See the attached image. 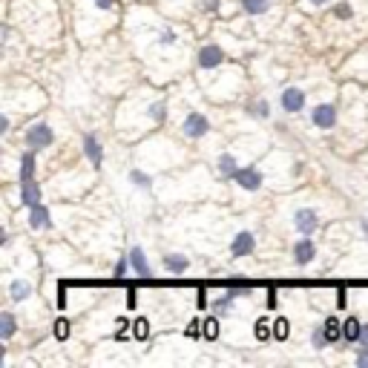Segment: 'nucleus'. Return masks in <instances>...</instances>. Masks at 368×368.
<instances>
[{
    "instance_id": "1",
    "label": "nucleus",
    "mask_w": 368,
    "mask_h": 368,
    "mask_svg": "<svg viewBox=\"0 0 368 368\" xmlns=\"http://www.w3.org/2000/svg\"><path fill=\"white\" fill-rule=\"evenodd\" d=\"M23 141L29 144V150H46V147L55 144V132L49 124H32L23 135Z\"/></svg>"
},
{
    "instance_id": "2",
    "label": "nucleus",
    "mask_w": 368,
    "mask_h": 368,
    "mask_svg": "<svg viewBox=\"0 0 368 368\" xmlns=\"http://www.w3.org/2000/svg\"><path fill=\"white\" fill-rule=\"evenodd\" d=\"M293 228H297V233H303V236H311V233L320 228V216H317V210L300 207L297 213H293Z\"/></svg>"
},
{
    "instance_id": "3",
    "label": "nucleus",
    "mask_w": 368,
    "mask_h": 368,
    "mask_svg": "<svg viewBox=\"0 0 368 368\" xmlns=\"http://www.w3.org/2000/svg\"><path fill=\"white\" fill-rule=\"evenodd\" d=\"M182 132H184L187 138H201V135H207V132H210V121H207V115H201V112H190V115L184 118V124H182Z\"/></svg>"
},
{
    "instance_id": "4",
    "label": "nucleus",
    "mask_w": 368,
    "mask_h": 368,
    "mask_svg": "<svg viewBox=\"0 0 368 368\" xmlns=\"http://www.w3.org/2000/svg\"><path fill=\"white\" fill-rule=\"evenodd\" d=\"M233 182H236L242 190H248V193H256V190L262 187V173H259L256 167H239V173L233 176Z\"/></svg>"
},
{
    "instance_id": "5",
    "label": "nucleus",
    "mask_w": 368,
    "mask_h": 368,
    "mask_svg": "<svg viewBox=\"0 0 368 368\" xmlns=\"http://www.w3.org/2000/svg\"><path fill=\"white\" fill-rule=\"evenodd\" d=\"M222 61H225V52H222L219 43H207V46L199 49V66L201 69H216Z\"/></svg>"
},
{
    "instance_id": "6",
    "label": "nucleus",
    "mask_w": 368,
    "mask_h": 368,
    "mask_svg": "<svg viewBox=\"0 0 368 368\" xmlns=\"http://www.w3.org/2000/svg\"><path fill=\"white\" fill-rule=\"evenodd\" d=\"M127 256H130L132 270H135L141 279H150V276H153V268H150V262H147V253H144V248H141V245H132Z\"/></svg>"
},
{
    "instance_id": "7",
    "label": "nucleus",
    "mask_w": 368,
    "mask_h": 368,
    "mask_svg": "<svg viewBox=\"0 0 368 368\" xmlns=\"http://www.w3.org/2000/svg\"><path fill=\"white\" fill-rule=\"evenodd\" d=\"M279 104H282L285 112H303V107H305V93H303L300 87H288V90L282 93Z\"/></svg>"
},
{
    "instance_id": "8",
    "label": "nucleus",
    "mask_w": 368,
    "mask_h": 368,
    "mask_svg": "<svg viewBox=\"0 0 368 368\" xmlns=\"http://www.w3.org/2000/svg\"><path fill=\"white\" fill-rule=\"evenodd\" d=\"M311 121H314V127H320V130H331V127L337 124V107H334V104H320V107H314Z\"/></svg>"
},
{
    "instance_id": "9",
    "label": "nucleus",
    "mask_w": 368,
    "mask_h": 368,
    "mask_svg": "<svg viewBox=\"0 0 368 368\" xmlns=\"http://www.w3.org/2000/svg\"><path fill=\"white\" fill-rule=\"evenodd\" d=\"M84 156L93 162V167H101L104 164V147H101V141H98L95 132H87L84 135Z\"/></svg>"
},
{
    "instance_id": "10",
    "label": "nucleus",
    "mask_w": 368,
    "mask_h": 368,
    "mask_svg": "<svg viewBox=\"0 0 368 368\" xmlns=\"http://www.w3.org/2000/svg\"><path fill=\"white\" fill-rule=\"evenodd\" d=\"M253 251H256V236H253L251 231H239L236 239L231 242V253H233V256H248V253H253Z\"/></svg>"
},
{
    "instance_id": "11",
    "label": "nucleus",
    "mask_w": 368,
    "mask_h": 368,
    "mask_svg": "<svg viewBox=\"0 0 368 368\" xmlns=\"http://www.w3.org/2000/svg\"><path fill=\"white\" fill-rule=\"evenodd\" d=\"M314 256H317V245L308 236L293 245V262L297 265H308V262H314Z\"/></svg>"
},
{
    "instance_id": "12",
    "label": "nucleus",
    "mask_w": 368,
    "mask_h": 368,
    "mask_svg": "<svg viewBox=\"0 0 368 368\" xmlns=\"http://www.w3.org/2000/svg\"><path fill=\"white\" fill-rule=\"evenodd\" d=\"M29 228H35V231H49V228H52V213H49V207L38 204V207L29 210Z\"/></svg>"
},
{
    "instance_id": "13",
    "label": "nucleus",
    "mask_w": 368,
    "mask_h": 368,
    "mask_svg": "<svg viewBox=\"0 0 368 368\" xmlns=\"http://www.w3.org/2000/svg\"><path fill=\"white\" fill-rule=\"evenodd\" d=\"M21 201L23 207H38L41 204V184L32 179V182H21Z\"/></svg>"
},
{
    "instance_id": "14",
    "label": "nucleus",
    "mask_w": 368,
    "mask_h": 368,
    "mask_svg": "<svg viewBox=\"0 0 368 368\" xmlns=\"http://www.w3.org/2000/svg\"><path fill=\"white\" fill-rule=\"evenodd\" d=\"M216 167H219V173H222L225 179H233V176L239 173V164H236V156H231V153H222V156H219V162H216Z\"/></svg>"
},
{
    "instance_id": "15",
    "label": "nucleus",
    "mask_w": 368,
    "mask_h": 368,
    "mask_svg": "<svg viewBox=\"0 0 368 368\" xmlns=\"http://www.w3.org/2000/svg\"><path fill=\"white\" fill-rule=\"evenodd\" d=\"M359 334H362V322L357 317H348L342 322V340L345 342H359Z\"/></svg>"
},
{
    "instance_id": "16",
    "label": "nucleus",
    "mask_w": 368,
    "mask_h": 368,
    "mask_svg": "<svg viewBox=\"0 0 368 368\" xmlns=\"http://www.w3.org/2000/svg\"><path fill=\"white\" fill-rule=\"evenodd\" d=\"M18 331V320L12 311H4L0 314V340H12V334Z\"/></svg>"
},
{
    "instance_id": "17",
    "label": "nucleus",
    "mask_w": 368,
    "mask_h": 368,
    "mask_svg": "<svg viewBox=\"0 0 368 368\" xmlns=\"http://www.w3.org/2000/svg\"><path fill=\"white\" fill-rule=\"evenodd\" d=\"M164 268H167L170 273H184V270L190 268V259L182 256V253H167V256H164Z\"/></svg>"
},
{
    "instance_id": "18",
    "label": "nucleus",
    "mask_w": 368,
    "mask_h": 368,
    "mask_svg": "<svg viewBox=\"0 0 368 368\" xmlns=\"http://www.w3.org/2000/svg\"><path fill=\"white\" fill-rule=\"evenodd\" d=\"M9 297H12L15 303H23V300H29V297H32V285H29V282H23V279L12 282V285H9Z\"/></svg>"
},
{
    "instance_id": "19",
    "label": "nucleus",
    "mask_w": 368,
    "mask_h": 368,
    "mask_svg": "<svg viewBox=\"0 0 368 368\" xmlns=\"http://www.w3.org/2000/svg\"><path fill=\"white\" fill-rule=\"evenodd\" d=\"M35 179V150L21 156V182H32Z\"/></svg>"
},
{
    "instance_id": "20",
    "label": "nucleus",
    "mask_w": 368,
    "mask_h": 368,
    "mask_svg": "<svg viewBox=\"0 0 368 368\" xmlns=\"http://www.w3.org/2000/svg\"><path fill=\"white\" fill-rule=\"evenodd\" d=\"M322 328H325V334H328V342H331V345L342 340V322H340L337 317H328V320L322 322Z\"/></svg>"
},
{
    "instance_id": "21",
    "label": "nucleus",
    "mask_w": 368,
    "mask_h": 368,
    "mask_svg": "<svg viewBox=\"0 0 368 368\" xmlns=\"http://www.w3.org/2000/svg\"><path fill=\"white\" fill-rule=\"evenodd\" d=\"M233 300H236V293L228 288V290L222 293V297H219V300H213V308H216V314H228V311L233 308Z\"/></svg>"
},
{
    "instance_id": "22",
    "label": "nucleus",
    "mask_w": 368,
    "mask_h": 368,
    "mask_svg": "<svg viewBox=\"0 0 368 368\" xmlns=\"http://www.w3.org/2000/svg\"><path fill=\"white\" fill-rule=\"evenodd\" d=\"M248 112H251L253 118H270V104H268L265 98H256V101L248 104Z\"/></svg>"
},
{
    "instance_id": "23",
    "label": "nucleus",
    "mask_w": 368,
    "mask_h": 368,
    "mask_svg": "<svg viewBox=\"0 0 368 368\" xmlns=\"http://www.w3.org/2000/svg\"><path fill=\"white\" fill-rule=\"evenodd\" d=\"M147 115H150L156 124H164V121H167V104H164V101L150 104V107H147Z\"/></svg>"
},
{
    "instance_id": "24",
    "label": "nucleus",
    "mask_w": 368,
    "mask_h": 368,
    "mask_svg": "<svg viewBox=\"0 0 368 368\" xmlns=\"http://www.w3.org/2000/svg\"><path fill=\"white\" fill-rule=\"evenodd\" d=\"M242 6H245L248 15H265L270 4H268V0H242Z\"/></svg>"
},
{
    "instance_id": "25",
    "label": "nucleus",
    "mask_w": 368,
    "mask_h": 368,
    "mask_svg": "<svg viewBox=\"0 0 368 368\" xmlns=\"http://www.w3.org/2000/svg\"><path fill=\"white\" fill-rule=\"evenodd\" d=\"M130 182H132L135 187H141V190H150V187H153V179L147 176V173H141V170H130Z\"/></svg>"
},
{
    "instance_id": "26",
    "label": "nucleus",
    "mask_w": 368,
    "mask_h": 368,
    "mask_svg": "<svg viewBox=\"0 0 368 368\" xmlns=\"http://www.w3.org/2000/svg\"><path fill=\"white\" fill-rule=\"evenodd\" d=\"M201 334H204L207 340H216V337H219V320H216V317H207L204 325H201Z\"/></svg>"
},
{
    "instance_id": "27",
    "label": "nucleus",
    "mask_w": 368,
    "mask_h": 368,
    "mask_svg": "<svg viewBox=\"0 0 368 368\" xmlns=\"http://www.w3.org/2000/svg\"><path fill=\"white\" fill-rule=\"evenodd\" d=\"M147 334H150V325H147L144 317H138V320L132 322V337H135V340H144Z\"/></svg>"
},
{
    "instance_id": "28",
    "label": "nucleus",
    "mask_w": 368,
    "mask_h": 368,
    "mask_svg": "<svg viewBox=\"0 0 368 368\" xmlns=\"http://www.w3.org/2000/svg\"><path fill=\"white\" fill-rule=\"evenodd\" d=\"M311 342H314V348H325V345H331V342H328V334H325V328H322V325H320V328H314Z\"/></svg>"
},
{
    "instance_id": "29",
    "label": "nucleus",
    "mask_w": 368,
    "mask_h": 368,
    "mask_svg": "<svg viewBox=\"0 0 368 368\" xmlns=\"http://www.w3.org/2000/svg\"><path fill=\"white\" fill-rule=\"evenodd\" d=\"M288 331H290L288 320H285V317H279V320L273 322V337H276V340H285V337H288Z\"/></svg>"
},
{
    "instance_id": "30",
    "label": "nucleus",
    "mask_w": 368,
    "mask_h": 368,
    "mask_svg": "<svg viewBox=\"0 0 368 368\" xmlns=\"http://www.w3.org/2000/svg\"><path fill=\"white\" fill-rule=\"evenodd\" d=\"M130 268H132V265H130V256H127V259H118V265H115V270H112V276H115V279H124Z\"/></svg>"
},
{
    "instance_id": "31",
    "label": "nucleus",
    "mask_w": 368,
    "mask_h": 368,
    "mask_svg": "<svg viewBox=\"0 0 368 368\" xmlns=\"http://www.w3.org/2000/svg\"><path fill=\"white\" fill-rule=\"evenodd\" d=\"M159 43H162V46H173V43H176V32H173L170 26H167V29H162V35H159Z\"/></svg>"
},
{
    "instance_id": "32",
    "label": "nucleus",
    "mask_w": 368,
    "mask_h": 368,
    "mask_svg": "<svg viewBox=\"0 0 368 368\" xmlns=\"http://www.w3.org/2000/svg\"><path fill=\"white\" fill-rule=\"evenodd\" d=\"M55 337H58V340H66V337H69V322H66V320H58V322H55Z\"/></svg>"
},
{
    "instance_id": "33",
    "label": "nucleus",
    "mask_w": 368,
    "mask_h": 368,
    "mask_svg": "<svg viewBox=\"0 0 368 368\" xmlns=\"http://www.w3.org/2000/svg\"><path fill=\"white\" fill-rule=\"evenodd\" d=\"M199 6L213 15V12H219V6H222V0H199Z\"/></svg>"
},
{
    "instance_id": "34",
    "label": "nucleus",
    "mask_w": 368,
    "mask_h": 368,
    "mask_svg": "<svg viewBox=\"0 0 368 368\" xmlns=\"http://www.w3.org/2000/svg\"><path fill=\"white\" fill-rule=\"evenodd\" d=\"M251 288H253V285H251V282H242V279H236V282H231V290L236 293V297H239V293H248Z\"/></svg>"
},
{
    "instance_id": "35",
    "label": "nucleus",
    "mask_w": 368,
    "mask_h": 368,
    "mask_svg": "<svg viewBox=\"0 0 368 368\" xmlns=\"http://www.w3.org/2000/svg\"><path fill=\"white\" fill-rule=\"evenodd\" d=\"M334 15H337V18H342V21H348V18L354 15V9H351V4H340V6L334 9Z\"/></svg>"
},
{
    "instance_id": "36",
    "label": "nucleus",
    "mask_w": 368,
    "mask_h": 368,
    "mask_svg": "<svg viewBox=\"0 0 368 368\" xmlns=\"http://www.w3.org/2000/svg\"><path fill=\"white\" fill-rule=\"evenodd\" d=\"M270 334H273V331H268V325H265V320H262V322L256 325V337H259V340H268Z\"/></svg>"
},
{
    "instance_id": "37",
    "label": "nucleus",
    "mask_w": 368,
    "mask_h": 368,
    "mask_svg": "<svg viewBox=\"0 0 368 368\" xmlns=\"http://www.w3.org/2000/svg\"><path fill=\"white\" fill-rule=\"evenodd\" d=\"M345 303H348V290H345V288H340V293H337V305H340V308H345Z\"/></svg>"
},
{
    "instance_id": "38",
    "label": "nucleus",
    "mask_w": 368,
    "mask_h": 368,
    "mask_svg": "<svg viewBox=\"0 0 368 368\" xmlns=\"http://www.w3.org/2000/svg\"><path fill=\"white\" fill-rule=\"evenodd\" d=\"M357 365H359V368H368V348H362V351H359V357H357Z\"/></svg>"
},
{
    "instance_id": "39",
    "label": "nucleus",
    "mask_w": 368,
    "mask_h": 368,
    "mask_svg": "<svg viewBox=\"0 0 368 368\" xmlns=\"http://www.w3.org/2000/svg\"><path fill=\"white\" fill-rule=\"evenodd\" d=\"M93 4H95L98 9H112V6H115V0H93Z\"/></svg>"
},
{
    "instance_id": "40",
    "label": "nucleus",
    "mask_w": 368,
    "mask_h": 368,
    "mask_svg": "<svg viewBox=\"0 0 368 368\" xmlns=\"http://www.w3.org/2000/svg\"><path fill=\"white\" fill-rule=\"evenodd\" d=\"M359 345L368 348V322H362V334H359Z\"/></svg>"
},
{
    "instance_id": "41",
    "label": "nucleus",
    "mask_w": 368,
    "mask_h": 368,
    "mask_svg": "<svg viewBox=\"0 0 368 368\" xmlns=\"http://www.w3.org/2000/svg\"><path fill=\"white\" fill-rule=\"evenodd\" d=\"M268 308H276V290L273 288L268 290Z\"/></svg>"
},
{
    "instance_id": "42",
    "label": "nucleus",
    "mask_w": 368,
    "mask_h": 368,
    "mask_svg": "<svg viewBox=\"0 0 368 368\" xmlns=\"http://www.w3.org/2000/svg\"><path fill=\"white\" fill-rule=\"evenodd\" d=\"M127 305L135 308V290H130V297H127Z\"/></svg>"
},
{
    "instance_id": "43",
    "label": "nucleus",
    "mask_w": 368,
    "mask_h": 368,
    "mask_svg": "<svg viewBox=\"0 0 368 368\" xmlns=\"http://www.w3.org/2000/svg\"><path fill=\"white\" fill-rule=\"evenodd\" d=\"M199 308H207V297H204V290L199 293Z\"/></svg>"
},
{
    "instance_id": "44",
    "label": "nucleus",
    "mask_w": 368,
    "mask_h": 368,
    "mask_svg": "<svg viewBox=\"0 0 368 368\" xmlns=\"http://www.w3.org/2000/svg\"><path fill=\"white\" fill-rule=\"evenodd\" d=\"M359 228H362V233H365V239H368V219H362V222H359Z\"/></svg>"
},
{
    "instance_id": "45",
    "label": "nucleus",
    "mask_w": 368,
    "mask_h": 368,
    "mask_svg": "<svg viewBox=\"0 0 368 368\" xmlns=\"http://www.w3.org/2000/svg\"><path fill=\"white\" fill-rule=\"evenodd\" d=\"M311 4H314V6H325V4H328V0H311Z\"/></svg>"
}]
</instances>
